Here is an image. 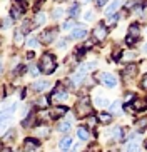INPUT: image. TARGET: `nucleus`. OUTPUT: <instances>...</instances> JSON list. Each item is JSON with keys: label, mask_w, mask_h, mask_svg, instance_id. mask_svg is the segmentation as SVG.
<instances>
[{"label": "nucleus", "mask_w": 147, "mask_h": 152, "mask_svg": "<svg viewBox=\"0 0 147 152\" xmlns=\"http://www.w3.org/2000/svg\"><path fill=\"white\" fill-rule=\"evenodd\" d=\"M39 69L44 74H52L55 70V57L52 54H44L42 58H40V64H39Z\"/></svg>", "instance_id": "f257e3e1"}, {"label": "nucleus", "mask_w": 147, "mask_h": 152, "mask_svg": "<svg viewBox=\"0 0 147 152\" xmlns=\"http://www.w3.org/2000/svg\"><path fill=\"white\" fill-rule=\"evenodd\" d=\"M89 99L87 97H82L77 104V115L79 117H85V115H90V112H92V107L89 105Z\"/></svg>", "instance_id": "f03ea898"}, {"label": "nucleus", "mask_w": 147, "mask_h": 152, "mask_svg": "<svg viewBox=\"0 0 147 152\" xmlns=\"http://www.w3.org/2000/svg\"><path fill=\"white\" fill-rule=\"evenodd\" d=\"M17 109V105H13V107H10L9 110H5V112H2L0 114V134L4 132L7 127H9V124H10V119H12V112Z\"/></svg>", "instance_id": "7ed1b4c3"}, {"label": "nucleus", "mask_w": 147, "mask_h": 152, "mask_svg": "<svg viewBox=\"0 0 147 152\" xmlns=\"http://www.w3.org/2000/svg\"><path fill=\"white\" fill-rule=\"evenodd\" d=\"M100 82H102V85H105V87H109V89H114L117 85V79L114 74H109V72H102L100 74Z\"/></svg>", "instance_id": "20e7f679"}, {"label": "nucleus", "mask_w": 147, "mask_h": 152, "mask_svg": "<svg viewBox=\"0 0 147 152\" xmlns=\"http://www.w3.org/2000/svg\"><path fill=\"white\" fill-rule=\"evenodd\" d=\"M92 37L95 39V40L102 42L104 39H107V27L104 25V23H100V25H97V27L94 28V32H92Z\"/></svg>", "instance_id": "39448f33"}, {"label": "nucleus", "mask_w": 147, "mask_h": 152, "mask_svg": "<svg viewBox=\"0 0 147 152\" xmlns=\"http://www.w3.org/2000/svg\"><path fill=\"white\" fill-rule=\"evenodd\" d=\"M55 35H57L55 28H49V30H45L44 34L40 35V39H42V42H44V44H50V42H52V39H55Z\"/></svg>", "instance_id": "423d86ee"}, {"label": "nucleus", "mask_w": 147, "mask_h": 152, "mask_svg": "<svg viewBox=\"0 0 147 152\" xmlns=\"http://www.w3.org/2000/svg\"><path fill=\"white\" fill-rule=\"evenodd\" d=\"M119 7H120V0H114V2H110V4L107 5V9H105V15L107 17H112Z\"/></svg>", "instance_id": "0eeeda50"}, {"label": "nucleus", "mask_w": 147, "mask_h": 152, "mask_svg": "<svg viewBox=\"0 0 147 152\" xmlns=\"http://www.w3.org/2000/svg\"><path fill=\"white\" fill-rule=\"evenodd\" d=\"M37 147H39V142H37L35 139H25V142H23V151L32 152V151H35Z\"/></svg>", "instance_id": "6e6552de"}, {"label": "nucleus", "mask_w": 147, "mask_h": 152, "mask_svg": "<svg viewBox=\"0 0 147 152\" xmlns=\"http://www.w3.org/2000/svg\"><path fill=\"white\" fill-rule=\"evenodd\" d=\"M72 145H74V144H72V139L69 137V135H65V137L60 140V151L62 152H69L72 149Z\"/></svg>", "instance_id": "1a4fd4ad"}, {"label": "nucleus", "mask_w": 147, "mask_h": 152, "mask_svg": "<svg viewBox=\"0 0 147 152\" xmlns=\"http://www.w3.org/2000/svg\"><path fill=\"white\" fill-rule=\"evenodd\" d=\"M65 112H67L65 107H53V109H50L49 115H50V119H59V117H62Z\"/></svg>", "instance_id": "9d476101"}, {"label": "nucleus", "mask_w": 147, "mask_h": 152, "mask_svg": "<svg viewBox=\"0 0 147 152\" xmlns=\"http://www.w3.org/2000/svg\"><path fill=\"white\" fill-rule=\"evenodd\" d=\"M22 7H20V4H18V0L15 2V4L12 5V9H10V17L12 18H18L20 15H22Z\"/></svg>", "instance_id": "9b49d317"}, {"label": "nucleus", "mask_w": 147, "mask_h": 152, "mask_svg": "<svg viewBox=\"0 0 147 152\" xmlns=\"http://www.w3.org/2000/svg\"><path fill=\"white\" fill-rule=\"evenodd\" d=\"M132 107H134V110H144L147 107V100L146 99H134Z\"/></svg>", "instance_id": "f8f14e48"}, {"label": "nucleus", "mask_w": 147, "mask_h": 152, "mask_svg": "<svg viewBox=\"0 0 147 152\" xmlns=\"http://www.w3.org/2000/svg\"><path fill=\"white\" fill-rule=\"evenodd\" d=\"M129 37H134V40H137L139 37H140V27H139L137 23H132L129 27Z\"/></svg>", "instance_id": "ddd939ff"}, {"label": "nucleus", "mask_w": 147, "mask_h": 152, "mask_svg": "<svg viewBox=\"0 0 147 152\" xmlns=\"http://www.w3.org/2000/svg\"><path fill=\"white\" fill-rule=\"evenodd\" d=\"M67 97H69V94H67L65 90H59V92H55V94L52 95V100L55 102V100H67Z\"/></svg>", "instance_id": "4468645a"}, {"label": "nucleus", "mask_w": 147, "mask_h": 152, "mask_svg": "<svg viewBox=\"0 0 147 152\" xmlns=\"http://www.w3.org/2000/svg\"><path fill=\"white\" fill-rule=\"evenodd\" d=\"M49 87H50V84H49V82H45V80H42V82H35V84H34V89H35L37 90V92H44V90L45 89H49Z\"/></svg>", "instance_id": "2eb2a0df"}, {"label": "nucleus", "mask_w": 147, "mask_h": 152, "mask_svg": "<svg viewBox=\"0 0 147 152\" xmlns=\"http://www.w3.org/2000/svg\"><path fill=\"white\" fill-rule=\"evenodd\" d=\"M94 104H95L97 107H109V105H110V102H109L107 99H102V97H95L94 99Z\"/></svg>", "instance_id": "dca6fc26"}, {"label": "nucleus", "mask_w": 147, "mask_h": 152, "mask_svg": "<svg viewBox=\"0 0 147 152\" xmlns=\"http://www.w3.org/2000/svg\"><path fill=\"white\" fill-rule=\"evenodd\" d=\"M99 122H102V124H110L112 122V115L110 114H105V112H102V114H99Z\"/></svg>", "instance_id": "f3484780"}, {"label": "nucleus", "mask_w": 147, "mask_h": 152, "mask_svg": "<svg viewBox=\"0 0 147 152\" xmlns=\"http://www.w3.org/2000/svg\"><path fill=\"white\" fill-rule=\"evenodd\" d=\"M77 135H79L80 140H87L89 139V130L85 129V127H79L77 129Z\"/></svg>", "instance_id": "a211bd4d"}, {"label": "nucleus", "mask_w": 147, "mask_h": 152, "mask_svg": "<svg viewBox=\"0 0 147 152\" xmlns=\"http://www.w3.org/2000/svg\"><path fill=\"white\" fill-rule=\"evenodd\" d=\"M85 35H87V32H85L84 28H77V30H74V34H72V39H79V40H82Z\"/></svg>", "instance_id": "6ab92c4d"}, {"label": "nucleus", "mask_w": 147, "mask_h": 152, "mask_svg": "<svg viewBox=\"0 0 147 152\" xmlns=\"http://www.w3.org/2000/svg\"><path fill=\"white\" fill-rule=\"evenodd\" d=\"M146 127H147V117H144V119H140V121L135 122V129H137L139 132H142Z\"/></svg>", "instance_id": "aec40b11"}, {"label": "nucleus", "mask_w": 147, "mask_h": 152, "mask_svg": "<svg viewBox=\"0 0 147 152\" xmlns=\"http://www.w3.org/2000/svg\"><path fill=\"white\" fill-rule=\"evenodd\" d=\"M37 45H39L37 37H29V39H27V47H29V49H35Z\"/></svg>", "instance_id": "412c9836"}, {"label": "nucleus", "mask_w": 147, "mask_h": 152, "mask_svg": "<svg viewBox=\"0 0 147 152\" xmlns=\"http://www.w3.org/2000/svg\"><path fill=\"white\" fill-rule=\"evenodd\" d=\"M44 23H45L44 12H37V15H35V25H44Z\"/></svg>", "instance_id": "4be33fe9"}, {"label": "nucleus", "mask_w": 147, "mask_h": 152, "mask_svg": "<svg viewBox=\"0 0 147 152\" xmlns=\"http://www.w3.org/2000/svg\"><path fill=\"white\" fill-rule=\"evenodd\" d=\"M70 127H72V125H70V122H69V121H64L62 124L59 125V130L65 134V132H69V130H70Z\"/></svg>", "instance_id": "5701e85b"}, {"label": "nucleus", "mask_w": 147, "mask_h": 152, "mask_svg": "<svg viewBox=\"0 0 147 152\" xmlns=\"http://www.w3.org/2000/svg\"><path fill=\"white\" fill-rule=\"evenodd\" d=\"M62 15H64V9H60V7L53 9V12H52V18H53V20H59Z\"/></svg>", "instance_id": "b1692460"}, {"label": "nucleus", "mask_w": 147, "mask_h": 152, "mask_svg": "<svg viewBox=\"0 0 147 152\" xmlns=\"http://www.w3.org/2000/svg\"><path fill=\"white\" fill-rule=\"evenodd\" d=\"M67 12H69V15H70V17H75V15L80 12V7H79V5H72Z\"/></svg>", "instance_id": "393cba45"}, {"label": "nucleus", "mask_w": 147, "mask_h": 152, "mask_svg": "<svg viewBox=\"0 0 147 152\" xmlns=\"http://www.w3.org/2000/svg\"><path fill=\"white\" fill-rule=\"evenodd\" d=\"M122 135H124L122 129H120V127H116V129H114V139H116V140H120V139H122Z\"/></svg>", "instance_id": "a878e982"}, {"label": "nucleus", "mask_w": 147, "mask_h": 152, "mask_svg": "<svg viewBox=\"0 0 147 152\" xmlns=\"http://www.w3.org/2000/svg\"><path fill=\"white\" fill-rule=\"evenodd\" d=\"M135 70H137V69H135V65H134V64H129V67H127V70H125V77L134 75V74H135Z\"/></svg>", "instance_id": "bb28decb"}, {"label": "nucleus", "mask_w": 147, "mask_h": 152, "mask_svg": "<svg viewBox=\"0 0 147 152\" xmlns=\"http://www.w3.org/2000/svg\"><path fill=\"white\" fill-rule=\"evenodd\" d=\"M120 105H122V102H120V100H116V102L110 105V112H119L120 110Z\"/></svg>", "instance_id": "cd10ccee"}, {"label": "nucleus", "mask_w": 147, "mask_h": 152, "mask_svg": "<svg viewBox=\"0 0 147 152\" xmlns=\"http://www.w3.org/2000/svg\"><path fill=\"white\" fill-rule=\"evenodd\" d=\"M13 137H15V130H9V134L4 135V137H2V140H4V142H9V140H12Z\"/></svg>", "instance_id": "c85d7f7f"}, {"label": "nucleus", "mask_w": 147, "mask_h": 152, "mask_svg": "<svg viewBox=\"0 0 147 152\" xmlns=\"http://www.w3.org/2000/svg\"><path fill=\"white\" fill-rule=\"evenodd\" d=\"M74 25H75V22H74V20H69V22H65L62 25V28L67 32V30H72V28H74Z\"/></svg>", "instance_id": "c756f323"}, {"label": "nucleus", "mask_w": 147, "mask_h": 152, "mask_svg": "<svg viewBox=\"0 0 147 152\" xmlns=\"http://www.w3.org/2000/svg\"><path fill=\"white\" fill-rule=\"evenodd\" d=\"M34 121H35V119H34V115H30V117H29V121H23L22 122V125H23V127H32Z\"/></svg>", "instance_id": "7c9ffc66"}, {"label": "nucleus", "mask_w": 147, "mask_h": 152, "mask_svg": "<svg viewBox=\"0 0 147 152\" xmlns=\"http://www.w3.org/2000/svg\"><path fill=\"white\" fill-rule=\"evenodd\" d=\"M39 135L40 137H47V135H49V127H42V129H39Z\"/></svg>", "instance_id": "2f4dec72"}, {"label": "nucleus", "mask_w": 147, "mask_h": 152, "mask_svg": "<svg viewBox=\"0 0 147 152\" xmlns=\"http://www.w3.org/2000/svg\"><path fill=\"white\" fill-rule=\"evenodd\" d=\"M22 32H20V30H17V32H15V44H22Z\"/></svg>", "instance_id": "473e14b6"}, {"label": "nucleus", "mask_w": 147, "mask_h": 152, "mask_svg": "<svg viewBox=\"0 0 147 152\" xmlns=\"http://www.w3.org/2000/svg\"><path fill=\"white\" fill-rule=\"evenodd\" d=\"M84 18L87 20V22L94 20V12H92V10H89V12H85V14H84Z\"/></svg>", "instance_id": "72a5a7b5"}, {"label": "nucleus", "mask_w": 147, "mask_h": 152, "mask_svg": "<svg viewBox=\"0 0 147 152\" xmlns=\"http://www.w3.org/2000/svg\"><path fill=\"white\" fill-rule=\"evenodd\" d=\"M97 121H99L97 117H92V115H90V117H89V125H90V127H94V125L97 124Z\"/></svg>", "instance_id": "f704fd0d"}, {"label": "nucleus", "mask_w": 147, "mask_h": 152, "mask_svg": "<svg viewBox=\"0 0 147 152\" xmlns=\"http://www.w3.org/2000/svg\"><path fill=\"white\" fill-rule=\"evenodd\" d=\"M142 89L147 90V74L144 75V79H142Z\"/></svg>", "instance_id": "c9c22d12"}, {"label": "nucleus", "mask_w": 147, "mask_h": 152, "mask_svg": "<svg viewBox=\"0 0 147 152\" xmlns=\"http://www.w3.org/2000/svg\"><path fill=\"white\" fill-rule=\"evenodd\" d=\"M67 44H69V39H64V40L59 42V47H65Z\"/></svg>", "instance_id": "e433bc0d"}, {"label": "nucleus", "mask_w": 147, "mask_h": 152, "mask_svg": "<svg viewBox=\"0 0 147 152\" xmlns=\"http://www.w3.org/2000/svg\"><path fill=\"white\" fill-rule=\"evenodd\" d=\"M39 70H40L39 67H32V69H30V74H34V75H37V74H39Z\"/></svg>", "instance_id": "4c0bfd02"}, {"label": "nucleus", "mask_w": 147, "mask_h": 152, "mask_svg": "<svg viewBox=\"0 0 147 152\" xmlns=\"http://www.w3.org/2000/svg\"><path fill=\"white\" fill-rule=\"evenodd\" d=\"M125 58H127V60H132V58H135V54H127Z\"/></svg>", "instance_id": "58836bf2"}, {"label": "nucleus", "mask_w": 147, "mask_h": 152, "mask_svg": "<svg viewBox=\"0 0 147 152\" xmlns=\"http://www.w3.org/2000/svg\"><path fill=\"white\" fill-rule=\"evenodd\" d=\"M4 27H5V28H9V27H10V18H7V20L4 22Z\"/></svg>", "instance_id": "ea45409f"}, {"label": "nucleus", "mask_w": 147, "mask_h": 152, "mask_svg": "<svg viewBox=\"0 0 147 152\" xmlns=\"http://www.w3.org/2000/svg\"><path fill=\"white\" fill-rule=\"evenodd\" d=\"M105 2H107V0H97V4H99V5H104Z\"/></svg>", "instance_id": "a19ab883"}, {"label": "nucleus", "mask_w": 147, "mask_h": 152, "mask_svg": "<svg viewBox=\"0 0 147 152\" xmlns=\"http://www.w3.org/2000/svg\"><path fill=\"white\" fill-rule=\"evenodd\" d=\"M0 152H12V151H10L9 147H5V149H2V151H0Z\"/></svg>", "instance_id": "79ce46f5"}, {"label": "nucleus", "mask_w": 147, "mask_h": 152, "mask_svg": "<svg viewBox=\"0 0 147 152\" xmlns=\"http://www.w3.org/2000/svg\"><path fill=\"white\" fill-rule=\"evenodd\" d=\"M144 52H147V44H146V45H144Z\"/></svg>", "instance_id": "37998d69"}, {"label": "nucleus", "mask_w": 147, "mask_h": 152, "mask_svg": "<svg viewBox=\"0 0 147 152\" xmlns=\"http://www.w3.org/2000/svg\"><path fill=\"white\" fill-rule=\"evenodd\" d=\"M0 72H2V62H0Z\"/></svg>", "instance_id": "c03bdc74"}, {"label": "nucleus", "mask_w": 147, "mask_h": 152, "mask_svg": "<svg viewBox=\"0 0 147 152\" xmlns=\"http://www.w3.org/2000/svg\"><path fill=\"white\" fill-rule=\"evenodd\" d=\"M146 149H147V140H146Z\"/></svg>", "instance_id": "a18cd8bd"}, {"label": "nucleus", "mask_w": 147, "mask_h": 152, "mask_svg": "<svg viewBox=\"0 0 147 152\" xmlns=\"http://www.w3.org/2000/svg\"><path fill=\"white\" fill-rule=\"evenodd\" d=\"M82 2H89V0H82Z\"/></svg>", "instance_id": "49530a36"}]
</instances>
